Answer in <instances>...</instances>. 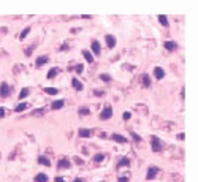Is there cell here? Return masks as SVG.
<instances>
[{
  "mask_svg": "<svg viewBox=\"0 0 198 182\" xmlns=\"http://www.w3.org/2000/svg\"><path fill=\"white\" fill-rule=\"evenodd\" d=\"M151 149H152V152H160L163 149V144H162V141L157 136L151 138Z\"/></svg>",
  "mask_w": 198,
  "mask_h": 182,
  "instance_id": "1",
  "label": "cell"
},
{
  "mask_svg": "<svg viewBox=\"0 0 198 182\" xmlns=\"http://www.w3.org/2000/svg\"><path fill=\"white\" fill-rule=\"evenodd\" d=\"M160 173V168L159 166H155V165H151L149 168H147V174H146V179L147 180H152L157 174Z\"/></svg>",
  "mask_w": 198,
  "mask_h": 182,
  "instance_id": "2",
  "label": "cell"
},
{
  "mask_svg": "<svg viewBox=\"0 0 198 182\" xmlns=\"http://www.w3.org/2000/svg\"><path fill=\"white\" fill-rule=\"evenodd\" d=\"M113 117V108H111V105H106L105 108H103V111L100 113V119L102 120H108V119H111Z\"/></svg>",
  "mask_w": 198,
  "mask_h": 182,
  "instance_id": "3",
  "label": "cell"
},
{
  "mask_svg": "<svg viewBox=\"0 0 198 182\" xmlns=\"http://www.w3.org/2000/svg\"><path fill=\"white\" fill-rule=\"evenodd\" d=\"M10 94H11V89H10V86H8L7 83H2V84H0V97H2V98H7V97H10Z\"/></svg>",
  "mask_w": 198,
  "mask_h": 182,
  "instance_id": "4",
  "label": "cell"
},
{
  "mask_svg": "<svg viewBox=\"0 0 198 182\" xmlns=\"http://www.w3.org/2000/svg\"><path fill=\"white\" fill-rule=\"evenodd\" d=\"M105 41H106V46L109 48V49H114L116 48V43H117V40H116V37L114 35H105Z\"/></svg>",
  "mask_w": 198,
  "mask_h": 182,
  "instance_id": "5",
  "label": "cell"
},
{
  "mask_svg": "<svg viewBox=\"0 0 198 182\" xmlns=\"http://www.w3.org/2000/svg\"><path fill=\"white\" fill-rule=\"evenodd\" d=\"M90 48H92V53L98 57L102 54V48H100V43H98L97 40H92V44H90Z\"/></svg>",
  "mask_w": 198,
  "mask_h": 182,
  "instance_id": "6",
  "label": "cell"
},
{
  "mask_svg": "<svg viewBox=\"0 0 198 182\" xmlns=\"http://www.w3.org/2000/svg\"><path fill=\"white\" fill-rule=\"evenodd\" d=\"M70 166H71V162L68 159H60L59 163H57V168L59 169H68Z\"/></svg>",
  "mask_w": 198,
  "mask_h": 182,
  "instance_id": "7",
  "label": "cell"
},
{
  "mask_svg": "<svg viewBox=\"0 0 198 182\" xmlns=\"http://www.w3.org/2000/svg\"><path fill=\"white\" fill-rule=\"evenodd\" d=\"M154 76H155V79H163V78H165V70L162 68V67H155L154 68Z\"/></svg>",
  "mask_w": 198,
  "mask_h": 182,
  "instance_id": "8",
  "label": "cell"
},
{
  "mask_svg": "<svg viewBox=\"0 0 198 182\" xmlns=\"http://www.w3.org/2000/svg\"><path fill=\"white\" fill-rule=\"evenodd\" d=\"M48 60H49L48 56H40V57L35 60V67H37V68H41L44 63H48Z\"/></svg>",
  "mask_w": 198,
  "mask_h": 182,
  "instance_id": "9",
  "label": "cell"
},
{
  "mask_svg": "<svg viewBox=\"0 0 198 182\" xmlns=\"http://www.w3.org/2000/svg\"><path fill=\"white\" fill-rule=\"evenodd\" d=\"M78 135L81 138H90L92 136V130L90 128H79L78 130Z\"/></svg>",
  "mask_w": 198,
  "mask_h": 182,
  "instance_id": "10",
  "label": "cell"
},
{
  "mask_svg": "<svg viewBox=\"0 0 198 182\" xmlns=\"http://www.w3.org/2000/svg\"><path fill=\"white\" fill-rule=\"evenodd\" d=\"M132 165V160L129 157H120L119 159V163H117V168H122V166H130Z\"/></svg>",
  "mask_w": 198,
  "mask_h": 182,
  "instance_id": "11",
  "label": "cell"
},
{
  "mask_svg": "<svg viewBox=\"0 0 198 182\" xmlns=\"http://www.w3.org/2000/svg\"><path fill=\"white\" fill-rule=\"evenodd\" d=\"M163 46H165L166 51H176L178 49V43L176 41H165Z\"/></svg>",
  "mask_w": 198,
  "mask_h": 182,
  "instance_id": "12",
  "label": "cell"
},
{
  "mask_svg": "<svg viewBox=\"0 0 198 182\" xmlns=\"http://www.w3.org/2000/svg\"><path fill=\"white\" fill-rule=\"evenodd\" d=\"M71 86H73V89H75V90H83L84 89V86L81 84V81L78 79V78H73V79H71Z\"/></svg>",
  "mask_w": 198,
  "mask_h": 182,
  "instance_id": "13",
  "label": "cell"
},
{
  "mask_svg": "<svg viewBox=\"0 0 198 182\" xmlns=\"http://www.w3.org/2000/svg\"><path fill=\"white\" fill-rule=\"evenodd\" d=\"M141 83H143V86H144L146 89H149V87H151V78H149V74L144 73V74L141 76Z\"/></svg>",
  "mask_w": 198,
  "mask_h": 182,
  "instance_id": "14",
  "label": "cell"
},
{
  "mask_svg": "<svg viewBox=\"0 0 198 182\" xmlns=\"http://www.w3.org/2000/svg\"><path fill=\"white\" fill-rule=\"evenodd\" d=\"M111 138L116 141V143H120V144H125L127 143V138H124L122 135H119V133H113L111 135Z\"/></svg>",
  "mask_w": 198,
  "mask_h": 182,
  "instance_id": "15",
  "label": "cell"
},
{
  "mask_svg": "<svg viewBox=\"0 0 198 182\" xmlns=\"http://www.w3.org/2000/svg\"><path fill=\"white\" fill-rule=\"evenodd\" d=\"M63 106H65V101L63 100H56V101H53V105H51L53 109H62Z\"/></svg>",
  "mask_w": 198,
  "mask_h": 182,
  "instance_id": "16",
  "label": "cell"
},
{
  "mask_svg": "<svg viewBox=\"0 0 198 182\" xmlns=\"http://www.w3.org/2000/svg\"><path fill=\"white\" fill-rule=\"evenodd\" d=\"M60 71V68H57V67H53L51 70L48 71V79H53L54 76H57V73Z\"/></svg>",
  "mask_w": 198,
  "mask_h": 182,
  "instance_id": "17",
  "label": "cell"
},
{
  "mask_svg": "<svg viewBox=\"0 0 198 182\" xmlns=\"http://www.w3.org/2000/svg\"><path fill=\"white\" fill-rule=\"evenodd\" d=\"M38 163L44 165V166H51V162H49V159L44 157V155H40V157H38Z\"/></svg>",
  "mask_w": 198,
  "mask_h": 182,
  "instance_id": "18",
  "label": "cell"
},
{
  "mask_svg": "<svg viewBox=\"0 0 198 182\" xmlns=\"http://www.w3.org/2000/svg\"><path fill=\"white\" fill-rule=\"evenodd\" d=\"M83 56H84V59H86V62H89V63H92L94 62V56H92V53L90 51H83Z\"/></svg>",
  "mask_w": 198,
  "mask_h": 182,
  "instance_id": "19",
  "label": "cell"
},
{
  "mask_svg": "<svg viewBox=\"0 0 198 182\" xmlns=\"http://www.w3.org/2000/svg\"><path fill=\"white\" fill-rule=\"evenodd\" d=\"M29 94H30L29 87H22V89H21V92H19V98H21V100L27 98V97H29Z\"/></svg>",
  "mask_w": 198,
  "mask_h": 182,
  "instance_id": "20",
  "label": "cell"
},
{
  "mask_svg": "<svg viewBox=\"0 0 198 182\" xmlns=\"http://www.w3.org/2000/svg\"><path fill=\"white\" fill-rule=\"evenodd\" d=\"M26 109H27V103H26V101L19 103V105H16V108H14L16 113H22V111H26Z\"/></svg>",
  "mask_w": 198,
  "mask_h": 182,
  "instance_id": "21",
  "label": "cell"
},
{
  "mask_svg": "<svg viewBox=\"0 0 198 182\" xmlns=\"http://www.w3.org/2000/svg\"><path fill=\"white\" fill-rule=\"evenodd\" d=\"M105 159H106V155L100 152V154H95V155H94V159H92V160H94V162H97V163H100V162H103Z\"/></svg>",
  "mask_w": 198,
  "mask_h": 182,
  "instance_id": "22",
  "label": "cell"
},
{
  "mask_svg": "<svg viewBox=\"0 0 198 182\" xmlns=\"http://www.w3.org/2000/svg\"><path fill=\"white\" fill-rule=\"evenodd\" d=\"M35 182H48V176L44 173H40L35 176Z\"/></svg>",
  "mask_w": 198,
  "mask_h": 182,
  "instance_id": "23",
  "label": "cell"
},
{
  "mask_svg": "<svg viewBox=\"0 0 198 182\" xmlns=\"http://www.w3.org/2000/svg\"><path fill=\"white\" fill-rule=\"evenodd\" d=\"M44 92L48 95H57L59 94V89H56V87H44Z\"/></svg>",
  "mask_w": 198,
  "mask_h": 182,
  "instance_id": "24",
  "label": "cell"
},
{
  "mask_svg": "<svg viewBox=\"0 0 198 182\" xmlns=\"http://www.w3.org/2000/svg\"><path fill=\"white\" fill-rule=\"evenodd\" d=\"M78 114H79V116H89V114H90V109H89L87 106H81V108L78 109Z\"/></svg>",
  "mask_w": 198,
  "mask_h": 182,
  "instance_id": "25",
  "label": "cell"
},
{
  "mask_svg": "<svg viewBox=\"0 0 198 182\" xmlns=\"http://www.w3.org/2000/svg\"><path fill=\"white\" fill-rule=\"evenodd\" d=\"M159 22L163 25V27H166V25L170 24V22H168V18H166L165 14H159Z\"/></svg>",
  "mask_w": 198,
  "mask_h": 182,
  "instance_id": "26",
  "label": "cell"
},
{
  "mask_svg": "<svg viewBox=\"0 0 198 182\" xmlns=\"http://www.w3.org/2000/svg\"><path fill=\"white\" fill-rule=\"evenodd\" d=\"M29 33H30V27H26V29H24V30L21 32V35H19V40H26Z\"/></svg>",
  "mask_w": 198,
  "mask_h": 182,
  "instance_id": "27",
  "label": "cell"
},
{
  "mask_svg": "<svg viewBox=\"0 0 198 182\" xmlns=\"http://www.w3.org/2000/svg\"><path fill=\"white\" fill-rule=\"evenodd\" d=\"M100 79L105 81V83H109V81H111V76H109L108 73H103V74H100Z\"/></svg>",
  "mask_w": 198,
  "mask_h": 182,
  "instance_id": "28",
  "label": "cell"
},
{
  "mask_svg": "<svg viewBox=\"0 0 198 182\" xmlns=\"http://www.w3.org/2000/svg\"><path fill=\"white\" fill-rule=\"evenodd\" d=\"M84 71V65L83 63H78L76 67H75V73H78V74H81Z\"/></svg>",
  "mask_w": 198,
  "mask_h": 182,
  "instance_id": "29",
  "label": "cell"
},
{
  "mask_svg": "<svg viewBox=\"0 0 198 182\" xmlns=\"http://www.w3.org/2000/svg\"><path fill=\"white\" fill-rule=\"evenodd\" d=\"M5 109H7L5 106H0V119H3V117H5V114H7Z\"/></svg>",
  "mask_w": 198,
  "mask_h": 182,
  "instance_id": "30",
  "label": "cell"
},
{
  "mask_svg": "<svg viewBox=\"0 0 198 182\" xmlns=\"http://www.w3.org/2000/svg\"><path fill=\"white\" fill-rule=\"evenodd\" d=\"M132 138L135 139V143H141V136L136 135V133H132Z\"/></svg>",
  "mask_w": 198,
  "mask_h": 182,
  "instance_id": "31",
  "label": "cell"
},
{
  "mask_svg": "<svg viewBox=\"0 0 198 182\" xmlns=\"http://www.w3.org/2000/svg\"><path fill=\"white\" fill-rule=\"evenodd\" d=\"M35 116H40V114H44V108H38L37 111H33Z\"/></svg>",
  "mask_w": 198,
  "mask_h": 182,
  "instance_id": "32",
  "label": "cell"
},
{
  "mask_svg": "<svg viewBox=\"0 0 198 182\" xmlns=\"http://www.w3.org/2000/svg\"><path fill=\"white\" fill-rule=\"evenodd\" d=\"M94 95L95 97H102V95H105V90H94Z\"/></svg>",
  "mask_w": 198,
  "mask_h": 182,
  "instance_id": "33",
  "label": "cell"
},
{
  "mask_svg": "<svg viewBox=\"0 0 198 182\" xmlns=\"http://www.w3.org/2000/svg\"><path fill=\"white\" fill-rule=\"evenodd\" d=\"M33 49H35V46H32V48H29V49H26V56H30V54L33 53Z\"/></svg>",
  "mask_w": 198,
  "mask_h": 182,
  "instance_id": "34",
  "label": "cell"
},
{
  "mask_svg": "<svg viewBox=\"0 0 198 182\" xmlns=\"http://www.w3.org/2000/svg\"><path fill=\"white\" fill-rule=\"evenodd\" d=\"M178 139H179V141H184V139H185V133H184V132H182V133H178Z\"/></svg>",
  "mask_w": 198,
  "mask_h": 182,
  "instance_id": "35",
  "label": "cell"
},
{
  "mask_svg": "<svg viewBox=\"0 0 198 182\" xmlns=\"http://www.w3.org/2000/svg\"><path fill=\"white\" fill-rule=\"evenodd\" d=\"M129 180H130V179H129V177H125V176H122V177H119V179H117V182H129Z\"/></svg>",
  "mask_w": 198,
  "mask_h": 182,
  "instance_id": "36",
  "label": "cell"
},
{
  "mask_svg": "<svg viewBox=\"0 0 198 182\" xmlns=\"http://www.w3.org/2000/svg\"><path fill=\"white\" fill-rule=\"evenodd\" d=\"M122 117H124V120H129V119L132 117V114H130V113H124V116H122Z\"/></svg>",
  "mask_w": 198,
  "mask_h": 182,
  "instance_id": "37",
  "label": "cell"
},
{
  "mask_svg": "<svg viewBox=\"0 0 198 182\" xmlns=\"http://www.w3.org/2000/svg\"><path fill=\"white\" fill-rule=\"evenodd\" d=\"M68 48H70V46H68V44H62V46H60V49H59V51H67V49H68Z\"/></svg>",
  "mask_w": 198,
  "mask_h": 182,
  "instance_id": "38",
  "label": "cell"
},
{
  "mask_svg": "<svg viewBox=\"0 0 198 182\" xmlns=\"http://www.w3.org/2000/svg\"><path fill=\"white\" fill-rule=\"evenodd\" d=\"M54 182H65V179H63V177H56Z\"/></svg>",
  "mask_w": 198,
  "mask_h": 182,
  "instance_id": "39",
  "label": "cell"
},
{
  "mask_svg": "<svg viewBox=\"0 0 198 182\" xmlns=\"http://www.w3.org/2000/svg\"><path fill=\"white\" fill-rule=\"evenodd\" d=\"M73 182H86V180H84L83 177H76V179H75V180H73Z\"/></svg>",
  "mask_w": 198,
  "mask_h": 182,
  "instance_id": "40",
  "label": "cell"
},
{
  "mask_svg": "<svg viewBox=\"0 0 198 182\" xmlns=\"http://www.w3.org/2000/svg\"><path fill=\"white\" fill-rule=\"evenodd\" d=\"M81 18H83V19H90V18H92V16H90V14H83V16H81Z\"/></svg>",
  "mask_w": 198,
  "mask_h": 182,
  "instance_id": "41",
  "label": "cell"
}]
</instances>
